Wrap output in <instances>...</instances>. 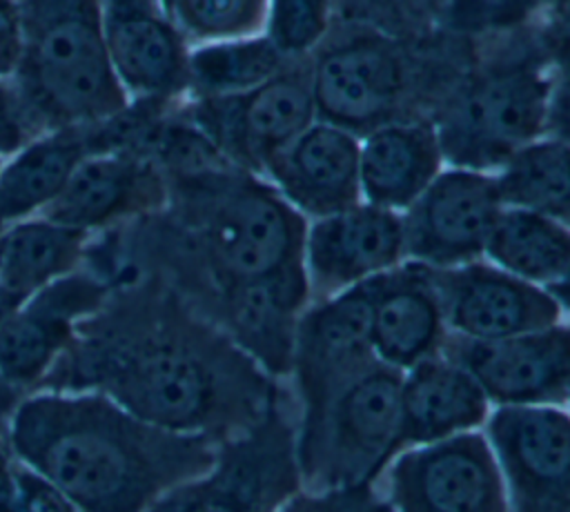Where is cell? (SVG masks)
<instances>
[{"mask_svg": "<svg viewBox=\"0 0 570 512\" xmlns=\"http://www.w3.org/2000/svg\"><path fill=\"white\" fill-rule=\"evenodd\" d=\"M38 390L96 392L151 425L218 443L281 401L276 378L165 276L114 287Z\"/></svg>", "mask_w": 570, "mask_h": 512, "instance_id": "cell-1", "label": "cell"}, {"mask_svg": "<svg viewBox=\"0 0 570 512\" xmlns=\"http://www.w3.org/2000/svg\"><path fill=\"white\" fill-rule=\"evenodd\" d=\"M9 443L78 512H147L207 472L218 441L151 425L96 392H42L16 405Z\"/></svg>", "mask_w": 570, "mask_h": 512, "instance_id": "cell-2", "label": "cell"}, {"mask_svg": "<svg viewBox=\"0 0 570 512\" xmlns=\"http://www.w3.org/2000/svg\"><path fill=\"white\" fill-rule=\"evenodd\" d=\"M165 272L196 309L256 285H309L303 263L307 223L272 183L240 167L167 178Z\"/></svg>", "mask_w": 570, "mask_h": 512, "instance_id": "cell-3", "label": "cell"}, {"mask_svg": "<svg viewBox=\"0 0 570 512\" xmlns=\"http://www.w3.org/2000/svg\"><path fill=\"white\" fill-rule=\"evenodd\" d=\"M20 53L9 78L31 136L129 109L107 51L100 0H13Z\"/></svg>", "mask_w": 570, "mask_h": 512, "instance_id": "cell-4", "label": "cell"}, {"mask_svg": "<svg viewBox=\"0 0 570 512\" xmlns=\"http://www.w3.org/2000/svg\"><path fill=\"white\" fill-rule=\"evenodd\" d=\"M403 372L381 361L303 414L296 432V461L307 490L370 485L403 450Z\"/></svg>", "mask_w": 570, "mask_h": 512, "instance_id": "cell-5", "label": "cell"}, {"mask_svg": "<svg viewBox=\"0 0 570 512\" xmlns=\"http://www.w3.org/2000/svg\"><path fill=\"white\" fill-rule=\"evenodd\" d=\"M550 73L532 58L488 65L441 107L434 125L454 167H503L548 127Z\"/></svg>", "mask_w": 570, "mask_h": 512, "instance_id": "cell-6", "label": "cell"}, {"mask_svg": "<svg viewBox=\"0 0 570 512\" xmlns=\"http://www.w3.org/2000/svg\"><path fill=\"white\" fill-rule=\"evenodd\" d=\"M301 488L296 432L278 401L254 425L220 441L207 472L169 490L147 512H276Z\"/></svg>", "mask_w": 570, "mask_h": 512, "instance_id": "cell-7", "label": "cell"}, {"mask_svg": "<svg viewBox=\"0 0 570 512\" xmlns=\"http://www.w3.org/2000/svg\"><path fill=\"white\" fill-rule=\"evenodd\" d=\"M174 109L227 160L252 174H261L265 163L316 118L309 67L289 65L247 91L183 98Z\"/></svg>", "mask_w": 570, "mask_h": 512, "instance_id": "cell-8", "label": "cell"}, {"mask_svg": "<svg viewBox=\"0 0 570 512\" xmlns=\"http://www.w3.org/2000/svg\"><path fill=\"white\" fill-rule=\"evenodd\" d=\"M114 283L96 272H71L0 318V416L22 392L38 390L76 327L111 296Z\"/></svg>", "mask_w": 570, "mask_h": 512, "instance_id": "cell-9", "label": "cell"}, {"mask_svg": "<svg viewBox=\"0 0 570 512\" xmlns=\"http://www.w3.org/2000/svg\"><path fill=\"white\" fill-rule=\"evenodd\" d=\"M394 512H510L494 452L479 432L407 447L390 474Z\"/></svg>", "mask_w": 570, "mask_h": 512, "instance_id": "cell-10", "label": "cell"}, {"mask_svg": "<svg viewBox=\"0 0 570 512\" xmlns=\"http://www.w3.org/2000/svg\"><path fill=\"white\" fill-rule=\"evenodd\" d=\"M309 76L316 116L352 134L394 122L410 85L401 47L376 33L323 49Z\"/></svg>", "mask_w": 570, "mask_h": 512, "instance_id": "cell-11", "label": "cell"}, {"mask_svg": "<svg viewBox=\"0 0 570 512\" xmlns=\"http://www.w3.org/2000/svg\"><path fill=\"white\" fill-rule=\"evenodd\" d=\"M485 439L510 512H570V414L557 405L497 407Z\"/></svg>", "mask_w": 570, "mask_h": 512, "instance_id": "cell-12", "label": "cell"}, {"mask_svg": "<svg viewBox=\"0 0 570 512\" xmlns=\"http://www.w3.org/2000/svg\"><path fill=\"white\" fill-rule=\"evenodd\" d=\"M503 207L497 176L463 167L439 171L401 214L405 258L434 269L476 260Z\"/></svg>", "mask_w": 570, "mask_h": 512, "instance_id": "cell-13", "label": "cell"}, {"mask_svg": "<svg viewBox=\"0 0 570 512\" xmlns=\"http://www.w3.org/2000/svg\"><path fill=\"white\" fill-rule=\"evenodd\" d=\"M441 354L463 365L499 407L561 405L570 398V325L490 341L448 336Z\"/></svg>", "mask_w": 570, "mask_h": 512, "instance_id": "cell-14", "label": "cell"}, {"mask_svg": "<svg viewBox=\"0 0 570 512\" xmlns=\"http://www.w3.org/2000/svg\"><path fill=\"white\" fill-rule=\"evenodd\" d=\"M376 363L365 283L325 296L298 316L289 374L303 414L318 410Z\"/></svg>", "mask_w": 570, "mask_h": 512, "instance_id": "cell-15", "label": "cell"}, {"mask_svg": "<svg viewBox=\"0 0 570 512\" xmlns=\"http://www.w3.org/2000/svg\"><path fill=\"white\" fill-rule=\"evenodd\" d=\"M167 200L169 183L156 158L142 147H118L85 158L40 216L94 234L156 216Z\"/></svg>", "mask_w": 570, "mask_h": 512, "instance_id": "cell-16", "label": "cell"}, {"mask_svg": "<svg viewBox=\"0 0 570 512\" xmlns=\"http://www.w3.org/2000/svg\"><path fill=\"white\" fill-rule=\"evenodd\" d=\"M111 67L131 102L169 111L187 96L189 42L160 0H100Z\"/></svg>", "mask_w": 570, "mask_h": 512, "instance_id": "cell-17", "label": "cell"}, {"mask_svg": "<svg viewBox=\"0 0 570 512\" xmlns=\"http://www.w3.org/2000/svg\"><path fill=\"white\" fill-rule=\"evenodd\" d=\"M445 327L454 336L490 341L550 327L561 318V305L541 285L528 283L497 265L479 260L434 269Z\"/></svg>", "mask_w": 570, "mask_h": 512, "instance_id": "cell-18", "label": "cell"}, {"mask_svg": "<svg viewBox=\"0 0 570 512\" xmlns=\"http://www.w3.org/2000/svg\"><path fill=\"white\" fill-rule=\"evenodd\" d=\"M403 260L405 240L399 211L356 203L307 225L303 263L309 292L332 296Z\"/></svg>", "mask_w": 570, "mask_h": 512, "instance_id": "cell-19", "label": "cell"}, {"mask_svg": "<svg viewBox=\"0 0 570 512\" xmlns=\"http://www.w3.org/2000/svg\"><path fill=\"white\" fill-rule=\"evenodd\" d=\"M356 134L314 120L263 167L276 191L303 216L321 218L361 203Z\"/></svg>", "mask_w": 570, "mask_h": 512, "instance_id": "cell-20", "label": "cell"}, {"mask_svg": "<svg viewBox=\"0 0 570 512\" xmlns=\"http://www.w3.org/2000/svg\"><path fill=\"white\" fill-rule=\"evenodd\" d=\"M365 285L372 345L383 365L407 372L443 352L448 327L432 267L403 260Z\"/></svg>", "mask_w": 570, "mask_h": 512, "instance_id": "cell-21", "label": "cell"}, {"mask_svg": "<svg viewBox=\"0 0 570 512\" xmlns=\"http://www.w3.org/2000/svg\"><path fill=\"white\" fill-rule=\"evenodd\" d=\"M488 416L490 401L481 385L445 354L403 372V450L474 432Z\"/></svg>", "mask_w": 570, "mask_h": 512, "instance_id": "cell-22", "label": "cell"}, {"mask_svg": "<svg viewBox=\"0 0 570 512\" xmlns=\"http://www.w3.org/2000/svg\"><path fill=\"white\" fill-rule=\"evenodd\" d=\"M441 145L428 120H394L365 134L358 149L361 198L401 211L441 171Z\"/></svg>", "mask_w": 570, "mask_h": 512, "instance_id": "cell-23", "label": "cell"}, {"mask_svg": "<svg viewBox=\"0 0 570 512\" xmlns=\"http://www.w3.org/2000/svg\"><path fill=\"white\" fill-rule=\"evenodd\" d=\"M91 234L42 216L18 220L0 232V318L18 309L49 283L76 272Z\"/></svg>", "mask_w": 570, "mask_h": 512, "instance_id": "cell-24", "label": "cell"}, {"mask_svg": "<svg viewBox=\"0 0 570 512\" xmlns=\"http://www.w3.org/2000/svg\"><path fill=\"white\" fill-rule=\"evenodd\" d=\"M485 256L517 278L550 287L570 269V227L505 205L490 232Z\"/></svg>", "mask_w": 570, "mask_h": 512, "instance_id": "cell-25", "label": "cell"}, {"mask_svg": "<svg viewBox=\"0 0 570 512\" xmlns=\"http://www.w3.org/2000/svg\"><path fill=\"white\" fill-rule=\"evenodd\" d=\"M287 67V56L267 36L200 42L189 47L187 96H229L263 85Z\"/></svg>", "mask_w": 570, "mask_h": 512, "instance_id": "cell-26", "label": "cell"}, {"mask_svg": "<svg viewBox=\"0 0 570 512\" xmlns=\"http://www.w3.org/2000/svg\"><path fill=\"white\" fill-rule=\"evenodd\" d=\"M505 205L532 209L570 227V142L534 140L497 176Z\"/></svg>", "mask_w": 570, "mask_h": 512, "instance_id": "cell-27", "label": "cell"}, {"mask_svg": "<svg viewBox=\"0 0 570 512\" xmlns=\"http://www.w3.org/2000/svg\"><path fill=\"white\" fill-rule=\"evenodd\" d=\"M269 0H165V9L189 45L256 36Z\"/></svg>", "mask_w": 570, "mask_h": 512, "instance_id": "cell-28", "label": "cell"}, {"mask_svg": "<svg viewBox=\"0 0 570 512\" xmlns=\"http://www.w3.org/2000/svg\"><path fill=\"white\" fill-rule=\"evenodd\" d=\"M267 38L289 58L316 47L330 27V0H269Z\"/></svg>", "mask_w": 570, "mask_h": 512, "instance_id": "cell-29", "label": "cell"}, {"mask_svg": "<svg viewBox=\"0 0 570 512\" xmlns=\"http://www.w3.org/2000/svg\"><path fill=\"white\" fill-rule=\"evenodd\" d=\"M543 51L552 65L546 131L570 142V0L559 4L546 24Z\"/></svg>", "mask_w": 570, "mask_h": 512, "instance_id": "cell-30", "label": "cell"}, {"mask_svg": "<svg viewBox=\"0 0 570 512\" xmlns=\"http://www.w3.org/2000/svg\"><path fill=\"white\" fill-rule=\"evenodd\" d=\"M0 512H78L71 501L22 459L0 447Z\"/></svg>", "mask_w": 570, "mask_h": 512, "instance_id": "cell-31", "label": "cell"}, {"mask_svg": "<svg viewBox=\"0 0 570 512\" xmlns=\"http://www.w3.org/2000/svg\"><path fill=\"white\" fill-rule=\"evenodd\" d=\"M276 512H394V508L370 483L327 490L301 488Z\"/></svg>", "mask_w": 570, "mask_h": 512, "instance_id": "cell-32", "label": "cell"}, {"mask_svg": "<svg viewBox=\"0 0 570 512\" xmlns=\"http://www.w3.org/2000/svg\"><path fill=\"white\" fill-rule=\"evenodd\" d=\"M24 114L9 78H0V156L16 154L27 140H31Z\"/></svg>", "mask_w": 570, "mask_h": 512, "instance_id": "cell-33", "label": "cell"}, {"mask_svg": "<svg viewBox=\"0 0 570 512\" xmlns=\"http://www.w3.org/2000/svg\"><path fill=\"white\" fill-rule=\"evenodd\" d=\"M20 53V18L13 0H0V78H11Z\"/></svg>", "mask_w": 570, "mask_h": 512, "instance_id": "cell-34", "label": "cell"}, {"mask_svg": "<svg viewBox=\"0 0 570 512\" xmlns=\"http://www.w3.org/2000/svg\"><path fill=\"white\" fill-rule=\"evenodd\" d=\"M554 298H557V303L561 305V309L566 307V309H570V269H568V274L561 278V280H557L554 285H550V287H546Z\"/></svg>", "mask_w": 570, "mask_h": 512, "instance_id": "cell-35", "label": "cell"}, {"mask_svg": "<svg viewBox=\"0 0 570 512\" xmlns=\"http://www.w3.org/2000/svg\"><path fill=\"white\" fill-rule=\"evenodd\" d=\"M510 2H512L514 11L521 13V11H525L528 7H532V4H552V7H559V4H563V2H568V0H510Z\"/></svg>", "mask_w": 570, "mask_h": 512, "instance_id": "cell-36", "label": "cell"}, {"mask_svg": "<svg viewBox=\"0 0 570 512\" xmlns=\"http://www.w3.org/2000/svg\"><path fill=\"white\" fill-rule=\"evenodd\" d=\"M2 160H4V158H2V156H0V167H2Z\"/></svg>", "mask_w": 570, "mask_h": 512, "instance_id": "cell-37", "label": "cell"}, {"mask_svg": "<svg viewBox=\"0 0 570 512\" xmlns=\"http://www.w3.org/2000/svg\"><path fill=\"white\" fill-rule=\"evenodd\" d=\"M160 2H163V7H165V0H160Z\"/></svg>", "mask_w": 570, "mask_h": 512, "instance_id": "cell-38", "label": "cell"}, {"mask_svg": "<svg viewBox=\"0 0 570 512\" xmlns=\"http://www.w3.org/2000/svg\"><path fill=\"white\" fill-rule=\"evenodd\" d=\"M568 401H570V398H568Z\"/></svg>", "mask_w": 570, "mask_h": 512, "instance_id": "cell-39", "label": "cell"}]
</instances>
